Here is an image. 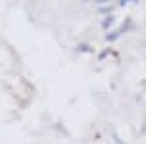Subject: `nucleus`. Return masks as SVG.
I'll return each instance as SVG.
<instances>
[{
    "instance_id": "f257e3e1",
    "label": "nucleus",
    "mask_w": 146,
    "mask_h": 144,
    "mask_svg": "<svg viewBox=\"0 0 146 144\" xmlns=\"http://www.w3.org/2000/svg\"><path fill=\"white\" fill-rule=\"evenodd\" d=\"M144 86H146V84H144Z\"/></svg>"
}]
</instances>
